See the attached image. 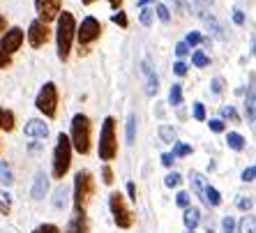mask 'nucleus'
Instances as JSON below:
<instances>
[{"label": "nucleus", "instance_id": "79ce46f5", "mask_svg": "<svg viewBox=\"0 0 256 233\" xmlns=\"http://www.w3.org/2000/svg\"><path fill=\"white\" fill-rule=\"evenodd\" d=\"M222 116H224V118H228V120H233V122H238V120H240L233 106H224V108H222Z\"/></svg>", "mask_w": 256, "mask_h": 233}, {"label": "nucleus", "instance_id": "2f4dec72", "mask_svg": "<svg viewBox=\"0 0 256 233\" xmlns=\"http://www.w3.org/2000/svg\"><path fill=\"white\" fill-rule=\"evenodd\" d=\"M240 233H254V217L247 215L240 222Z\"/></svg>", "mask_w": 256, "mask_h": 233}, {"label": "nucleus", "instance_id": "13d9d810", "mask_svg": "<svg viewBox=\"0 0 256 233\" xmlns=\"http://www.w3.org/2000/svg\"><path fill=\"white\" fill-rule=\"evenodd\" d=\"M208 2H212V0H208Z\"/></svg>", "mask_w": 256, "mask_h": 233}, {"label": "nucleus", "instance_id": "de8ad7c7", "mask_svg": "<svg viewBox=\"0 0 256 233\" xmlns=\"http://www.w3.org/2000/svg\"><path fill=\"white\" fill-rule=\"evenodd\" d=\"M210 130L212 132H217V134H220V132H224V122H222V120H210Z\"/></svg>", "mask_w": 256, "mask_h": 233}, {"label": "nucleus", "instance_id": "39448f33", "mask_svg": "<svg viewBox=\"0 0 256 233\" xmlns=\"http://www.w3.org/2000/svg\"><path fill=\"white\" fill-rule=\"evenodd\" d=\"M100 160L102 162H114L118 157V136H116V118L106 116L102 122V132H100Z\"/></svg>", "mask_w": 256, "mask_h": 233}, {"label": "nucleus", "instance_id": "c756f323", "mask_svg": "<svg viewBox=\"0 0 256 233\" xmlns=\"http://www.w3.org/2000/svg\"><path fill=\"white\" fill-rule=\"evenodd\" d=\"M102 182L104 185H114V168H111V164L102 166Z\"/></svg>", "mask_w": 256, "mask_h": 233}, {"label": "nucleus", "instance_id": "a211bd4d", "mask_svg": "<svg viewBox=\"0 0 256 233\" xmlns=\"http://www.w3.org/2000/svg\"><path fill=\"white\" fill-rule=\"evenodd\" d=\"M190 182H192V190H194V194L203 198V192H206V187H208L206 178H203L198 171H192V174H190Z\"/></svg>", "mask_w": 256, "mask_h": 233}, {"label": "nucleus", "instance_id": "f8f14e48", "mask_svg": "<svg viewBox=\"0 0 256 233\" xmlns=\"http://www.w3.org/2000/svg\"><path fill=\"white\" fill-rule=\"evenodd\" d=\"M141 72H143V76H146V92H148L150 97L157 95V90H160V78H157L155 70L150 65V60H143L141 62Z\"/></svg>", "mask_w": 256, "mask_h": 233}, {"label": "nucleus", "instance_id": "3c124183", "mask_svg": "<svg viewBox=\"0 0 256 233\" xmlns=\"http://www.w3.org/2000/svg\"><path fill=\"white\" fill-rule=\"evenodd\" d=\"M92 2H97V0H84V5H92ZM106 2H111L114 10H118V7L122 5V0H106Z\"/></svg>", "mask_w": 256, "mask_h": 233}, {"label": "nucleus", "instance_id": "ea45409f", "mask_svg": "<svg viewBox=\"0 0 256 233\" xmlns=\"http://www.w3.org/2000/svg\"><path fill=\"white\" fill-rule=\"evenodd\" d=\"M254 176H256V166H247L240 178H242V182H254Z\"/></svg>", "mask_w": 256, "mask_h": 233}, {"label": "nucleus", "instance_id": "6e6552de", "mask_svg": "<svg viewBox=\"0 0 256 233\" xmlns=\"http://www.w3.org/2000/svg\"><path fill=\"white\" fill-rule=\"evenodd\" d=\"M102 35V24L97 21L95 16H86L84 21H81V28H76V40H78V54L81 51H88V44L97 42Z\"/></svg>", "mask_w": 256, "mask_h": 233}, {"label": "nucleus", "instance_id": "bb28decb", "mask_svg": "<svg viewBox=\"0 0 256 233\" xmlns=\"http://www.w3.org/2000/svg\"><path fill=\"white\" fill-rule=\"evenodd\" d=\"M160 136H162V141H164V144H176V130H173V127H168V125H162L160 127Z\"/></svg>", "mask_w": 256, "mask_h": 233}, {"label": "nucleus", "instance_id": "49530a36", "mask_svg": "<svg viewBox=\"0 0 256 233\" xmlns=\"http://www.w3.org/2000/svg\"><path fill=\"white\" fill-rule=\"evenodd\" d=\"M173 72L178 74V76H185V74H187V65H185V62H176V65H173Z\"/></svg>", "mask_w": 256, "mask_h": 233}, {"label": "nucleus", "instance_id": "f3484780", "mask_svg": "<svg viewBox=\"0 0 256 233\" xmlns=\"http://www.w3.org/2000/svg\"><path fill=\"white\" fill-rule=\"evenodd\" d=\"M254 104H256V97H254V84L247 88V100H244V114H247V120L250 125H254L256 114H254Z\"/></svg>", "mask_w": 256, "mask_h": 233}, {"label": "nucleus", "instance_id": "2eb2a0df", "mask_svg": "<svg viewBox=\"0 0 256 233\" xmlns=\"http://www.w3.org/2000/svg\"><path fill=\"white\" fill-rule=\"evenodd\" d=\"M48 192V178L44 174H37L35 176V182H32V190H30V194H32V198L35 201H40V198L46 196Z\"/></svg>", "mask_w": 256, "mask_h": 233}, {"label": "nucleus", "instance_id": "8fccbe9b", "mask_svg": "<svg viewBox=\"0 0 256 233\" xmlns=\"http://www.w3.org/2000/svg\"><path fill=\"white\" fill-rule=\"evenodd\" d=\"M233 21H236L238 26L244 24V12H242V10H233Z\"/></svg>", "mask_w": 256, "mask_h": 233}, {"label": "nucleus", "instance_id": "9b49d317", "mask_svg": "<svg viewBox=\"0 0 256 233\" xmlns=\"http://www.w3.org/2000/svg\"><path fill=\"white\" fill-rule=\"evenodd\" d=\"M21 44H24V30L21 28H10L2 32V42H0V46H2V51H5L7 56L16 54L18 48H21Z\"/></svg>", "mask_w": 256, "mask_h": 233}, {"label": "nucleus", "instance_id": "4d7b16f0", "mask_svg": "<svg viewBox=\"0 0 256 233\" xmlns=\"http://www.w3.org/2000/svg\"><path fill=\"white\" fill-rule=\"evenodd\" d=\"M173 2H176V7H178V10H180V0H173Z\"/></svg>", "mask_w": 256, "mask_h": 233}, {"label": "nucleus", "instance_id": "c03bdc74", "mask_svg": "<svg viewBox=\"0 0 256 233\" xmlns=\"http://www.w3.org/2000/svg\"><path fill=\"white\" fill-rule=\"evenodd\" d=\"M194 118H196V120H206V106H203L201 102L194 104Z\"/></svg>", "mask_w": 256, "mask_h": 233}, {"label": "nucleus", "instance_id": "ddd939ff", "mask_svg": "<svg viewBox=\"0 0 256 233\" xmlns=\"http://www.w3.org/2000/svg\"><path fill=\"white\" fill-rule=\"evenodd\" d=\"M24 134L26 136H30V138H46L48 136V125L44 122V120H40V118H32V120L26 122Z\"/></svg>", "mask_w": 256, "mask_h": 233}, {"label": "nucleus", "instance_id": "f704fd0d", "mask_svg": "<svg viewBox=\"0 0 256 233\" xmlns=\"http://www.w3.org/2000/svg\"><path fill=\"white\" fill-rule=\"evenodd\" d=\"M180 182H182V178H180V174H176V171H171V174L164 178V185L166 187H178Z\"/></svg>", "mask_w": 256, "mask_h": 233}, {"label": "nucleus", "instance_id": "5fc2aeb1", "mask_svg": "<svg viewBox=\"0 0 256 233\" xmlns=\"http://www.w3.org/2000/svg\"><path fill=\"white\" fill-rule=\"evenodd\" d=\"M5 30H7V16L5 14H0V35H2Z\"/></svg>", "mask_w": 256, "mask_h": 233}, {"label": "nucleus", "instance_id": "c9c22d12", "mask_svg": "<svg viewBox=\"0 0 256 233\" xmlns=\"http://www.w3.org/2000/svg\"><path fill=\"white\" fill-rule=\"evenodd\" d=\"M111 21H114L116 26H120V28H127V26H130V21H127L125 12H116L114 16H111Z\"/></svg>", "mask_w": 256, "mask_h": 233}, {"label": "nucleus", "instance_id": "4468645a", "mask_svg": "<svg viewBox=\"0 0 256 233\" xmlns=\"http://www.w3.org/2000/svg\"><path fill=\"white\" fill-rule=\"evenodd\" d=\"M65 233H90L88 217H86V212H74V217L70 220Z\"/></svg>", "mask_w": 256, "mask_h": 233}, {"label": "nucleus", "instance_id": "c85d7f7f", "mask_svg": "<svg viewBox=\"0 0 256 233\" xmlns=\"http://www.w3.org/2000/svg\"><path fill=\"white\" fill-rule=\"evenodd\" d=\"M192 62H194L196 67H208L210 65V58L203 54V51H194V54H192Z\"/></svg>", "mask_w": 256, "mask_h": 233}, {"label": "nucleus", "instance_id": "dca6fc26", "mask_svg": "<svg viewBox=\"0 0 256 233\" xmlns=\"http://www.w3.org/2000/svg\"><path fill=\"white\" fill-rule=\"evenodd\" d=\"M182 222H185L187 231L194 233V228H196V226H198V222H201V210L194 208V206L185 208V217H182Z\"/></svg>", "mask_w": 256, "mask_h": 233}, {"label": "nucleus", "instance_id": "cd10ccee", "mask_svg": "<svg viewBox=\"0 0 256 233\" xmlns=\"http://www.w3.org/2000/svg\"><path fill=\"white\" fill-rule=\"evenodd\" d=\"M10 210H12V196H10V192H2L0 194V212L10 215Z\"/></svg>", "mask_w": 256, "mask_h": 233}, {"label": "nucleus", "instance_id": "a19ab883", "mask_svg": "<svg viewBox=\"0 0 256 233\" xmlns=\"http://www.w3.org/2000/svg\"><path fill=\"white\" fill-rule=\"evenodd\" d=\"M252 206H254L252 196H240V198H238V208L244 210V212H247V210H252Z\"/></svg>", "mask_w": 256, "mask_h": 233}, {"label": "nucleus", "instance_id": "4be33fe9", "mask_svg": "<svg viewBox=\"0 0 256 233\" xmlns=\"http://www.w3.org/2000/svg\"><path fill=\"white\" fill-rule=\"evenodd\" d=\"M0 182L5 187H10L14 182V174H12V168H10L7 162H0Z\"/></svg>", "mask_w": 256, "mask_h": 233}, {"label": "nucleus", "instance_id": "aec40b11", "mask_svg": "<svg viewBox=\"0 0 256 233\" xmlns=\"http://www.w3.org/2000/svg\"><path fill=\"white\" fill-rule=\"evenodd\" d=\"M226 144L231 150H236V152H240V150H244V136L242 134H238V132H228V136H226Z\"/></svg>", "mask_w": 256, "mask_h": 233}, {"label": "nucleus", "instance_id": "603ef678", "mask_svg": "<svg viewBox=\"0 0 256 233\" xmlns=\"http://www.w3.org/2000/svg\"><path fill=\"white\" fill-rule=\"evenodd\" d=\"M173 162H176V160H173L171 152H164V155H162V164H164V166L171 168V166H173Z\"/></svg>", "mask_w": 256, "mask_h": 233}, {"label": "nucleus", "instance_id": "0eeeda50", "mask_svg": "<svg viewBox=\"0 0 256 233\" xmlns=\"http://www.w3.org/2000/svg\"><path fill=\"white\" fill-rule=\"evenodd\" d=\"M58 86L54 81H48V84L42 86V90L37 92V100H35V106L42 111L46 118H56L58 116Z\"/></svg>", "mask_w": 256, "mask_h": 233}, {"label": "nucleus", "instance_id": "864d4df0", "mask_svg": "<svg viewBox=\"0 0 256 233\" xmlns=\"http://www.w3.org/2000/svg\"><path fill=\"white\" fill-rule=\"evenodd\" d=\"M127 194H130L132 201H136V185L134 182H127Z\"/></svg>", "mask_w": 256, "mask_h": 233}, {"label": "nucleus", "instance_id": "f03ea898", "mask_svg": "<svg viewBox=\"0 0 256 233\" xmlns=\"http://www.w3.org/2000/svg\"><path fill=\"white\" fill-rule=\"evenodd\" d=\"M97 190L95 176L88 168H81L74 176V212H86V206Z\"/></svg>", "mask_w": 256, "mask_h": 233}, {"label": "nucleus", "instance_id": "a878e982", "mask_svg": "<svg viewBox=\"0 0 256 233\" xmlns=\"http://www.w3.org/2000/svg\"><path fill=\"white\" fill-rule=\"evenodd\" d=\"M168 102L173 104V106H180L182 104V86H173L171 88V92H168Z\"/></svg>", "mask_w": 256, "mask_h": 233}, {"label": "nucleus", "instance_id": "58836bf2", "mask_svg": "<svg viewBox=\"0 0 256 233\" xmlns=\"http://www.w3.org/2000/svg\"><path fill=\"white\" fill-rule=\"evenodd\" d=\"M176 204L180 208H190V194L187 192H178V196H176Z\"/></svg>", "mask_w": 256, "mask_h": 233}, {"label": "nucleus", "instance_id": "1a4fd4ad", "mask_svg": "<svg viewBox=\"0 0 256 233\" xmlns=\"http://www.w3.org/2000/svg\"><path fill=\"white\" fill-rule=\"evenodd\" d=\"M35 7H37V14H40V21L48 26L62 12V0H35Z\"/></svg>", "mask_w": 256, "mask_h": 233}, {"label": "nucleus", "instance_id": "09e8293b", "mask_svg": "<svg viewBox=\"0 0 256 233\" xmlns=\"http://www.w3.org/2000/svg\"><path fill=\"white\" fill-rule=\"evenodd\" d=\"M222 86H224V81H222L220 76H217V78H212V92H214V95H220L222 90H224V88H222Z\"/></svg>", "mask_w": 256, "mask_h": 233}, {"label": "nucleus", "instance_id": "a18cd8bd", "mask_svg": "<svg viewBox=\"0 0 256 233\" xmlns=\"http://www.w3.org/2000/svg\"><path fill=\"white\" fill-rule=\"evenodd\" d=\"M187 54H190V46H187L185 42H178V44H176V56H178V58H185Z\"/></svg>", "mask_w": 256, "mask_h": 233}, {"label": "nucleus", "instance_id": "393cba45", "mask_svg": "<svg viewBox=\"0 0 256 233\" xmlns=\"http://www.w3.org/2000/svg\"><path fill=\"white\" fill-rule=\"evenodd\" d=\"M173 160H178V157H187L192 155V146L190 144H173Z\"/></svg>", "mask_w": 256, "mask_h": 233}, {"label": "nucleus", "instance_id": "9d476101", "mask_svg": "<svg viewBox=\"0 0 256 233\" xmlns=\"http://www.w3.org/2000/svg\"><path fill=\"white\" fill-rule=\"evenodd\" d=\"M48 40H51V30H48V26L42 24L40 18H37V21H32V24H30V28H28V42H30V46L40 48V46H44Z\"/></svg>", "mask_w": 256, "mask_h": 233}, {"label": "nucleus", "instance_id": "4c0bfd02", "mask_svg": "<svg viewBox=\"0 0 256 233\" xmlns=\"http://www.w3.org/2000/svg\"><path fill=\"white\" fill-rule=\"evenodd\" d=\"M201 32H187V40H185V44L187 46H196V44H201Z\"/></svg>", "mask_w": 256, "mask_h": 233}, {"label": "nucleus", "instance_id": "7ed1b4c3", "mask_svg": "<svg viewBox=\"0 0 256 233\" xmlns=\"http://www.w3.org/2000/svg\"><path fill=\"white\" fill-rule=\"evenodd\" d=\"M76 35V18L72 12L58 14V30H56V42H58V58L65 62L72 51V40Z\"/></svg>", "mask_w": 256, "mask_h": 233}, {"label": "nucleus", "instance_id": "7c9ffc66", "mask_svg": "<svg viewBox=\"0 0 256 233\" xmlns=\"http://www.w3.org/2000/svg\"><path fill=\"white\" fill-rule=\"evenodd\" d=\"M152 16H155V12H152L150 7H141V14H138V21H141L143 26H150V24H152Z\"/></svg>", "mask_w": 256, "mask_h": 233}, {"label": "nucleus", "instance_id": "6e6d98bb", "mask_svg": "<svg viewBox=\"0 0 256 233\" xmlns=\"http://www.w3.org/2000/svg\"><path fill=\"white\" fill-rule=\"evenodd\" d=\"M146 2H150V0H138L136 5H138V7H146Z\"/></svg>", "mask_w": 256, "mask_h": 233}, {"label": "nucleus", "instance_id": "423d86ee", "mask_svg": "<svg viewBox=\"0 0 256 233\" xmlns=\"http://www.w3.org/2000/svg\"><path fill=\"white\" fill-rule=\"evenodd\" d=\"M108 208H111V215H114V222L118 228H132L134 226V222H136V215H134V210L130 208L127 204V198L120 194V192H111V196H108Z\"/></svg>", "mask_w": 256, "mask_h": 233}, {"label": "nucleus", "instance_id": "6ab92c4d", "mask_svg": "<svg viewBox=\"0 0 256 233\" xmlns=\"http://www.w3.org/2000/svg\"><path fill=\"white\" fill-rule=\"evenodd\" d=\"M203 201H206L208 206H212V208H220L222 206V194L214 190L212 185H208L206 187V192H203Z\"/></svg>", "mask_w": 256, "mask_h": 233}, {"label": "nucleus", "instance_id": "e433bc0d", "mask_svg": "<svg viewBox=\"0 0 256 233\" xmlns=\"http://www.w3.org/2000/svg\"><path fill=\"white\" fill-rule=\"evenodd\" d=\"M32 233H60V228L56 226V224H40Z\"/></svg>", "mask_w": 256, "mask_h": 233}, {"label": "nucleus", "instance_id": "412c9836", "mask_svg": "<svg viewBox=\"0 0 256 233\" xmlns=\"http://www.w3.org/2000/svg\"><path fill=\"white\" fill-rule=\"evenodd\" d=\"M0 130L2 132H12L14 130V114L7 108L0 106Z\"/></svg>", "mask_w": 256, "mask_h": 233}, {"label": "nucleus", "instance_id": "20e7f679", "mask_svg": "<svg viewBox=\"0 0 256 233\" xmlns=\"http://www.w3.org/2000/svg\"><path fill=\"white\" fill-rule=\"evenodd\" d=\"M70 166H72V144L65 132H60L54 150V162H51V176L56 180H65V176L70 174Z\"/></svg>", "mask_w": 256, "mask_h": 233}, {"label": "nucleus", "instance_id": "37998d69", "mask_svg": "<svg viewBox=\"0 0 256 233\" xmlns=\"http://www.w3.org/2000/svg\"><path fill=\"white\" fill-rule=\"evenodd\" d=\"M12 65V56H7L5 51H2V46H0V70H5V67Z\"/></svg>", "mask_w": 256, "mask_h": 233}, {"label": "nucleus", "instance_id": "473e14b6", "mask_svg": "<svg viewBox=\"0 0 256 233\" xmlns=\"http://www.w3.org/2000/svg\"><path fill=\"white\" fill-rule=\"evenodd\" d=\"M155 12H157V18H160L162 24H168V21H171V14H168V7L166 5H157Z\"/></svg>", "mask_w": 256, "mask_h": 233}, {"label": "nucleus", "instance_id": "72a5a7b5", "mask_svg": "<svg viewBox=\"0 0 256 233\" xmlns=\"http://www.w3.org/2000/svg\"><path fill=\"white\" fill-rule=\"evenodd\" d=\"M222 233H236V220L233 217H224L222 220Z\"/></svg>", "mask_w": 256, "mask_h": 233}, {"label": "nucleus", "instance_id": "5701e85b", "mask_svg": "<svg viewBox=\"0 0 256 233\" xmlns=\"http://www.w3.org/2000/svg\"><path fill=\"white\" fill-rule=\"evenodd\" d=\"M67 187L65 185H60L58 190H56V194H54V206L56 208H65V204H67Z\"/></svg>", "mask_w": 256, "mask_h": 233}, {"label": "nucleus", "instance_id": "b1692460", "mask_svg": "<svg viewBox=\"0 0 256 233\" xmlns=\"http://www.w3.org/2000/svg\"><path fill=\"white\" fill-rule=\"evenodd\" d=\"M134 138H136V116L130 114V118H127V144H134Z\"/></svg>", "mask_w": 256, "mask_h": 233}, {"label": "nucleus", "instance_id": "f257e3e1", "mask_svg": "<svg viewBox=\"0 0 256 233\" xmlns=\"http://www.w3.org/2000/svg\"><path fill=\"white\" fill-rule=\"evenodd\" d=\"M72 150L78 155H88L92 150V122L86 114H76L72 118V132H70Z\"/></svg>", "mask_w": 256, "mask_h": 233}]
</instances>
